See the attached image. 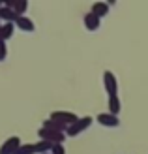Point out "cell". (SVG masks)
<instances>
[{
    "instance_id": "6da1fadb",
    "label": "cell",
    "mask_w": 148,
    "mask_h": 154,
    "mask_svg": "<svg viewBox=\"0 0 148 154\" xmlns=\"http://www.w3.org/2000/svg\"><path fill=\"white\" fill-rule=\"evenodd\" d=\"M94 122V119L92 117H79L73 124H69L68 126V130H66V137H75V135H79V134H83L86 128H90V124Z\"/></svg>"
},
{
    "instance_id": "7a4b0ae2",
    "label": "cell",
    "mask_w": 148,
    "mask_h": 154,
    "mask_svg": "<svg viewBox=\"0 0 148 154\" xmlns=\"http://www.w3.org/2000/svg\"><path fill=\"white\" fill-rule=\"evenodd\" d=\"M38 135H40L41 141H47V143H51V145H62V143H64V139H66L64 134L49 132V130H45V128H40V130H38Z\"/></svg>"
},
{
    "instance_id": "3957f363",
    "label": "cell",
    "mask_w": 148,
    "mask_h": 154,
    "mask_svg": "<svg viewBox=\"0 0 148 154\" xmlns=\"http://www.w3.org/2000/svg\"><path fill=\"white\" fill-rule=\"evenodd\" d=\"M103 85H105V90L109 96H116L118 94V81L111 70H105L103 72Z\"/></svg>"
},
{
    "instance_id": "277c9868",
    "label": "cell",
    "mask_w": 148,
    "mask_h": 154,
    "mask_svg": "<svg viewBox=\"0 0 148 154\" xmlns=\"http://www.w3.org/2000/svg\"><path fill=\"white\" fill-rule=\"evenodd\" d=\"M49 119L51 120H58V122H62V124L69 126V124H73L79 117H77L75 113H71V111H53L49 115Z\"/></svg>"
},
{
    "instance_id": "5b68a950",
    "label": "cell",
    "mask_w": 148,
    "mask_h": 154,
    "mask_svg": "<svg viewBox=\"0 0 148 154\" xmlns=\"http://www.w3.org/2000/svg\"><path fill=\"white\" fill-rule=\"evenodd\" d=\"M21 147V137L19 135H13L10 139H6L2 145H0V154H13Z\"/></svg>"
},
{
    "instance_id": "8992f818",
    "label": "cell",
    "mask_w": 148,
    "mask_h": 154,
    "mask_svg": "<svg viewBox=\"0 0 148 154\" xmlns=\"http://www.w3.org/2000/svg\"><path fill=\"white\" fill-rule=\"evenodd\" d=\"M96 120L99 122L101 126H107V128H116V126H120V119L118 117H114V115L111 113H99Z\"/></svg>"
},
{
    "instance_id": "52a82bcc",
    "label": "cell",
    "mask_w": 148,
    "mask_h": 154,
    "mask_svg": "<svg viewBox=\"0 0 148 154\" xmlns=\"http://www.w3.org/2000/svg\"><path fill=\"white\" fill-rule=\"evenodd\" d=\"M15 26H17L19 30H25V32H34L36 30V25H34V21L26 17V15H21V17H17V21L13 23Z\"/></svg>"
},
{
    "instance_id": "ba28073f",
    "label": "cell",
    "mask_w": 148,
    "mask_h": 154,
    "mask_svg": "<svg viewBox=\"0 0 148 154\" xmlns=\"http://www.w3.org/2000/svg\"><path fill=\"white\" fill-rule=\"evenodd\" d=\"M41 128H45V130H49V132H58V134H66V130H68V126L66 124H62V122H58V120H43V126Z\"/></svg>"
},
{
    "instance_id": "9c48e42d",
    "label": "cell",
    "mask_w": 148,
    "mask_h": 154,
    "mask_svg": "<svg viewBox=\"0 0 148 154\" xmlns=\"http://www.w3.org/2000/svg\"><path fill=\"white\" fill-rule=\"evenodd\" d=\"M83 21H84V26H86L90 32H94V30H98L99 28V23H101V19L99 17H96L94 13H84V17H83Z\"/></svg>"
},
{
    "instance_id": "30bf717a",
    "label": "cell",
    "mask_w": 148,
    "mask_h": 154,
    "mask_svg": "<svg viewBox=\"0 0 148 154\" xmlns=\"http://www.w3.org/2000/svg\"><path fill=\"white\" fill-rule=\"evenodd\" d=\"M15 32V25L13 23H2L0 26V42H8Z\"/></svg>"
},
{
    "instance_id": "8fae6325",
    "label": "cell",
    "mask_w": 148,
    "mask_h": 154,
    "mask_svg": "<svg viewBox=\"0 0 148 154\" xmlns=\"http://www.w3.org/2000/svg\"><path fill=\"white\" fill-rule=\"evenodd\" d=\"M90 13H94L96 17H105V15L109 13V6H107V2H94L92 4V10H90Z\"/></svg>"
},
{
    "instance_id": "7c38bea8",
    "label": "cell",
    "mask_w": 148,
    "mask_h": 154,
    "mask_svg": "<svg viewBox=\"0 0 148 154\" xmlns=\"http://www.w3.org/2000/svg\"><path fill=\"white\" fill-rule=\"evenodd\" d=\"M120 109H122V103H120L118 94H116V96H109V113L114 115V117H118Z\"/></svg>"
},
{
    "instance_id": "4fadbf2b",
    "label": "cell",
    "mask_w": 148,
    "mask_h": 154,
    "mask_svg": "<svg viewBox=\"0 0 148 154\" xmlns=\"http://www.w3.org/2000/svg\"><path fill=\"white\" fill-rule=\"evenodd\" d=\"M17 17H19V15H15L13 10H8V8H4V6L0 8V21H2V23H15Z\"/></svg>"
},
{
    "instance_id": "5bb4252c",
    "label": "cell",
    "mask_w": 148,
    "mask_h": 154,
    "mask_svg": "<svg viewBox=\"0 0 148 154\" xmlns=\"http://www.w3.org/2000/svg\"><path fill=\"white\" fill-rule=\"evenodd\" d=\"M28 10V2L26 0H15V6H13V13L15 15H25V11Z\"/></svg>"
},
{
    "instance_id": "9a60e30c",
    "label": "cell",
    "mask_w": 148,
    "mask_h": 154,
    "mask_svg": "<svg viewBox=\"0 0 148 154\" xmlns=\"http://www.w3.org/2000/svg\"><path fill=\"white\" fill-rule=\"evenodd\" d=\"M51 147L53 145L51 143H47V141H38V143H34V150H36V154H45V152H49L51 150Z\"/></svg>"
},
{
    "instance_id": "2e32d148",
    "label": "cell",
    "mask_w": 148,
    "mask_h": 154,
    "mask_svg": "<svg viewBox=\"0 0 148 154\" xmlns=\"http://www.w3.org/2000/svg\"><path fill=\"white\" fill-rule=\"evenodd\" d=\"M51 154H66L64 145H53V147H51Z\"/></svg>"
},
{
    "instance_id": "e0dca14e",
    "label": "cell",
    "mask_w": 148,
    "mask_h": 154,
    "mask_svg": "<svg viewBox=\"0 0 148 154\" xmlns=\"http://www.w3.org/2000/svg\"><path fill=\"white\" fill-rule=\"evenodd\" d=\"M8 57V47H6V42H0V62L6 60Z\"/></svg>"
},
{
    "instance_id": "ac0fdd59",
    "label": "cell",
    "mask_w": 148,
    "mask_h": 154,
    "mask_svg": "<svg viewBox=\"0 0 148 154\" xmlns=\"http://www.w3.org/2000/svg\"><path fill=\"white\" fill-rule=\"evenodd\" d=\"M0 26H2V21H0Z\"/></svg>"
}]
</instances>
